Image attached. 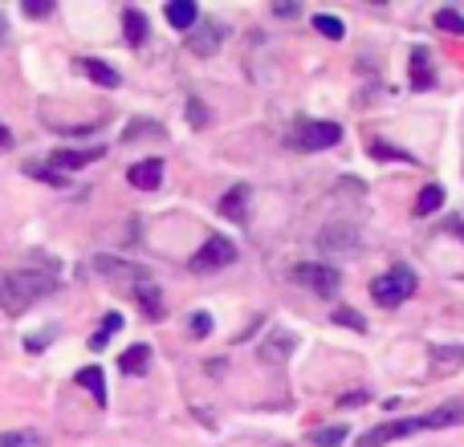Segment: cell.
Listing matches in <instances>:
<instances>
[{"instance_id": "d6a6232c", "label": "cell", "mask_w": 464, "mask_h": 447, "mask_svg": "<svg viewBox=\"0 0 464 447\" xmlns=\"http://www.w3.org/2000/svg\"><path fill=\"white\" fill-rule=\"evenodd\" d=\"M343 407H359V403H367V391H351V395H343Z\"/></svg>"}, {"instance_id": "1f68e13d", "label": "cell", "mask_w": 464, "mask_h": 447, "mask_svg": "<svg viewBox=\"0 0 464 447\" xmlns=\"http://www.w3.org/2000/svg\"><path fill=\"white\" fill-rule=\"evenodd\" d=\"M53 5H45V0H24V16H45Z\"/></svg>"}, {"instance_id": "9c48e42d", "label": "cell", "mask_w": 464, "mask_h": 447, "mask_svg": "<svg viewBox=\"0 0 464 447\" xmlns=\"http://www.w3.org/2000/svg\"><path fill=\"white\" fill-rule=\"evenodd\" d=\"M248 195H253V187H248V184L228 187V192H225V200H220V212H225L228 220L245 224V220H248Z\"/></svg>"}, {"instance_id": "e0dca14e", "label": "cell", "mask_w": 464, "mask_h": 447, "mask_svg": "<svg viewBox=\"0 0 464 447\" xmlns=\"http://www.w3.org/2000/svg\"><path fill=\"white\" fill-rule=\"evenodd\" d=\"M147 362H151V346H130L119 358L122 375H147Z\"/></svg>"}, {"instance_id": "5bb4252c", "label": "cell", "mask_w": 464, "mask_h": 447, "mask_svg": "<svg viewBox=\"0 0 464 447\" xmlns=\"http://www.w3.org/2000/svg\"><path fill=\"white\" fill-rule=\"evenodd\" d=\"M135 297H139V305H143L151 318H160L163 313V301H160V289L151 285V281L143 277V272H135Z\"/></svg>"}, {"instance_id": "ac0fdd59", "label": "cell", "mask_w": 464, "mask_h": 447, "mask_svg": "<svg viewBox=\"0 0 464 447\" xmlns=\"http://www.w3.org/2000/svg\"><path fill=\"white\" fill-rule=\"evenodd\" d=\"M122 29H127L130 45H143L147 41V16L139 13V8H127V13H122Z\"/></svg>"}, {"instance_id": "4fadbf2b", "label": "cell", "mask_w": 464, "mask_h": 447, "mask_svg": "<svg viewBox=\"0 0 464 447\" xmlns=\"http://www.w3.org/2000/svg\"><path fill=\"white\" fill-rule=\"evenodd\" d=\"M464 423V403H444V407L428 411V432H440V427H457Z\"/></svg>"}, {"instance_id": "836d02e7", "label": "cell", "mask_w": 464, "mask_h": 447, "mask_svg": "<svg viewBox=\"0 0 464 447\" xmlns=\"http://www.w3.org/2000/svg\"><path fill=\"white\" fill-rule=\"evenodd\" d=\"M0 147H13V130H8L5 122H0Z\"/></svg>"}, {"instance_id": "30bf717a", "label": "cell", "mask_w": 464, "mask_h": 447, "mask_svg": "<svg viewBox=\"0 0 464 447\" xmlns=\"http://www.w3.org/2000/svg\"><path fill=\"white\" fill-rule=\"evenodd\" d=\"M220 37H225V29H220L217 21H204L200 33H196V37H188V49H192V53H200V57H208V53H217Z\"/></svg>"}, {"instance_id": "7402d4cb", "label": "cell", "mask_w": 464, "mask_h": 447, "mask_svg": "<svg viewBox=\"0 0 464 447\" xmlns=\"http://www.w3.org/2000/svg\"><path fill=\"white\" fill-rule=\"evenodd\" d=\"M440 204H444V187H424L420 192V200H416V216H432V212H440Z\"/></svg>"}, {"instance_id": "5b68a950", "label": "cell", "mask_w": 464, "mask_h": 447, "mask_svg": "<svg viewBox=\"0 0 464 447\" xmlns=\"http://www.w3.org/2000/svg\"><path fill=\"white\" fill-rule=\"evenodd\" d=\"M343 138V127L338 122H302L294 130V147L297 151H326Z\"/></svg>"}, {"instance_id": "4316f807", "label": "cell", "mask_w": 464, "mask_h": 447, "mask_svg": "<svg viewBox=\"0 0 464 447\" xmlns=\"http://www.w3.org/2000/svg\"><path fill=\"white\" fill-rule=\"evenodd\" d=\"M122 138L127 143H135V138H160V122H130Z\"/></svg>"}, {"instance_id": "3957f363", "label": "cell", "mask_w": 464, "mask_h": 447, "mask_svg": "<svg viewBox=\"0 0 464 447\" xmlns=\"http://www.w3.org/2000/svg\"><path fill=\"white\" fill-rule=\"evenodd\" d=\"M318 248L326 256H354L362 248V232L354 224H326L318 236Z\"/></svg>"}, {"instance_id": "4dcf8cb0", "label": "cell", "mask_w": 464, "mask_h": 447, "mask_svg": "<svg viewBox=\"0 0 464 447\" xmlns=\"http://www.w3.org/2000/svg\"><path fill=\"white\" fill-rule=\"evenodd\" d=\"M371 151H375L379 159H400V163H411V159H408V155H403V151H392V147H383V143H375V147H371Z\"/></svg>"}, {"instance_id": "e575fe53", "label": "cell", "mask_w": 464, "mask_h": 447, "mask_svg": "<svg viewBox=\"0 0 464 447\" xmlns=\"http://www.w3.org/2000/svg\"><path fill=\"white\" fill-rule=\"evenodd\" d=\"M0 37H5V16H0Z\"/></svg>"}, {"instance_id": "cb8c5ba5", "label": "cell", "mask_w": 464, "mask_h": 447, "mask_svg": "<svg viewBox=\"0 0 464 447\" xmlns=\"http://www.w3.org/2000/svg\"><path fill=\"white\" fill-rule=\"evenodd\" d=\"M314 29H318L322 37H330V41H343V37H346V24L338 21V16H330V13H318V16H314Z\"/></svg>"}, {"instance_id": "484cf974", "label": "cell", "mask_w": 464, "mask_h": 447, "mask_svg": "<svg viewBox=\"0 0 464 447\" xmlns=\"http://www.w3.org/2000/svg\"><path fill=\"white\" fill-rule=\"evenodd\" d=\"M436 29H444V33H464V16L457 13V8H440V13H436Z\"/></svg>"}, {"instance_id": "44dd1931", "label": "cell", "mask_w": 464, "mask_h": 447, "mask_svg": "<svg viewBox=\"0 0 464 447\" xmlns=\"http://www.w3.org/2000/svg\"><path fill=\"white\" fill-rule=\"evenodd\" d=\"M289 350H294V338H289V334H281V329H277V334H273L269 338V342H265L261 346V358H273V362H285V354Z\"/></svg>"}, {"instance_id": "277c9868", "label": "cell", "mask_w": 464, "mask_h": 447, "mask_svg": "<svg viewBox=\"0 0 464 447\" xmlns=\"http://www.w3.org/2000/svg\"><path fill=\"white\" fill-rule=\"evenodd\" d=\"M232 261H237V244H232L228 236H208L200 252L192 256V272H217Z\"/></svg>"}, {"instance_id": "d6986e66", "label": "cell", "mask_w": 464, "mask_h": 447, "mask_svg": "<svg viewBox=\"0 0 464 447\" xmlns=\"http://www.w3.org/2000/svg\"><path fill=\"white\" fill-rule=\"evenodd\" d=\"M78 386H86V391L94 395V403H106V375L98 366L78 370Z\"/></svg>"}, {"instance_id": "8992f818", "label": "cell", "mask_w": 464, "mask_h": 447, "mask_svg": "<svg viewBox=\"0 0 464 447\" xmlns=\"http://www.w3.org/2000/svg\"><path fill=\"white\" fill-rule=\"evenodd\" d=\"M294 281H302V285L314 289L318 297H330V293H338V285H343V272H338L330 261L326 264H297Z\"/></svg>"}, {"instance_id": "ffe728a7", "label": "cell", "mask_w": 464, "mask_h": 447, "mask_svg": "<svg viewBox=\"0 0 464 447\" xmlns=\"http://www.w3.org/2000/svg\"><path fill=\"white\" fill-rule=\"evenodd\" d=\"M122 329V313H106L102 318V329H98L94 338H90V350H106L111 346V338Z\"/></svg>"}, {"instance_id": "f1b7e54d", "label": "cell", "mask_w": 464, "mask_h": 447, "mask_svg": "<svg viewBox=\"0 0 464 447\" xmlns=\"http://www.w3.org/2000/svg\"><path fill=\"white\" fill-rule=\"evenodd\" d=\"M188 329H192V338H208L212 334V313H192V318H188Z\"/></svg>"}, {"instance_id": "9a60e30c", "label": "cell", "mask_w": 464, "mask_h": 447, "mask_svg": "<svg viewBox=\"0 0 464 447\" xmlns=\"http://www.w3.org/2000/svg\"><path fill=\"white\" fill-rule=\"evenodd\" d=\"M436 81V73H432V57L424 53V49H416L411 53V86L416 90H428Z\"/></svg>"}, {"instance_id": "7a4b0ae2", "label": "cell", "mask_w": 464, "mask_h": 447, "mask_svg": "<svg viewBox=\"0 0 464 447\" xmlns=\"http://www.w3.org/2000/svg\"><path fill=\"white\" fill-rule=\"evenodd\" d=\"M411 293H416V272H411L408 264H395L392 272H383V277L371 281V297H375L383 309H395V305H403Z\"/></svg>"}, {"instance_id": "83f0119b", "label": "cell", "mask_w": 464, "mask_h": 447, "mask_svg": "<svg viewBox=\"0 0 464 447\" xmlns=\"http://www.w3.org/2000/svg\"><path fill=\"white\" fill-rule=\"evenodd\" d=\"M37 443V432H5L0 435V447H33Z\"/></svg>"}, {"instance_id": "ba28073f", "label": "cell", "mask_w": 464, "mask_h": 447, "mask_svg": "<svg viewBox=\"0 0 464 447\" xmlns=\"http://www.w3.org/2000/svg\"><path fill=\"white\" fill-rule=\"evenodd\" d=\"M127 179L139 187V192H155V187H160V179H163V159H143V163H135V167L127 171Z\"/></svg>"}, {"instance_id": "2e32d148", "label": "cell", "mask_w": 464, "mask_h": 447, "mask_svg": "<svg viewBox=\"0 0 464 447\" xmlns=\"http://www.w3.org/2000/svg\"><path fill=\"white\" fill-rule=\"evenodd\" d=\"M78 65H82V70H86V78H90V81H98V86H106V90H114V86H119V73H114L106 62H94V57H82Z\"/></svg>"}, {"instance_id": "52a82bcc", "label": "cell", "mask_w": 464, "mask_h": 447, "mask_svg": "<svg viewBox=\"0 0 464 447\" xmlns=\"http://www.w3.org/2000/svg\"><path fill=\"white\" fill-rule=\"evenodd\" d=\"M416 432H428V415H411V419H395V423H379L375 432L362 435L359 447H383V443L403 440V435H416Z\"/></svg>"}, {"instance_id": "f546056e", "label": "cell", "mask_w": 464, "mask_h": 447, "mask_svg": "<svg viewBox=\"0 0 464 447\" xmlns=\"http://www.w3.org/2000/svg\"><path fill=\"white\" fill-rule=\"evenodd\" d=\"M334 321H338V326H346V329H359V334L367 329V321H362L354 309H334Z\"/></svg>"}, {"instance_id": "8fae6325", "label": "cell", "mask_w": 464, "mask_h": 447, "mask_svg": "<svg viewBox=\"0 0 464 447\" xmlns=\"http://www.w3.org/2000/svg\"><path fill=\"white\" fill-rule=\"evenodd\" d=\"M94 159H102V151H53L49 155V163H53L57 171H82Z\"/></svg>"}, {"instance_id": "7c38bea8", "label": "cell", "mask_w": 464, "mask_h": 447, "mask_svg": "<svg viewBox=\"0 0 464 447\" xmlns=\"http://www.w3.org/2000/svg\"><path fill=\"white\" fill-rule=\"evenodd\" d=\"M196 16H200V8H196L192 0H171V5H168V24H171V29H179V33L192 29Z\"/></svg>"}, {"instance_id": "d4e9b609", "label": "cell", "mask_w": 464, "mask_h": 447, "mask_svg": "<svg viewBox=\"0 0 464 447\" xmlns=\"http://www.w3.org/2000/svg\"><path fill=\"white\" fill-rule=\"evenodd\" d=\"M343 440H346V427H343V423H334V427H318V432L310 435V443H314V447H338Z\"/></svg>"}, {"instance_id": "6da1fadb", "label": "cell", "mask_w": 464, "mask_h": 447, "mask_svg": "<svg viewBox=\"0 0 464 447\" xmlns=\"http://www.w3.org/2000/svg\"><path fill=\"white\" fill-rule=\"evenodd\" d=\"M53 289V281L45 272H33V269H16V272H0V309L5 313H24L33 301Z\"/></svg>"}, {"instance_id": "603a6c76", "label": "cell", "mask_w": 464, "mask_h": 447, "mask_svg": "<svg viewBox=\"0 0 464 447\" xmlns=\"http://www.w3.org/2000/svg\"><path fill=\"white\" fill-rule=\"evenodd\" d=\"M432 354H436V370H440V375H449V370H457L464 362V346H440V350H432Z\"/></svg>"}]
</instances>
